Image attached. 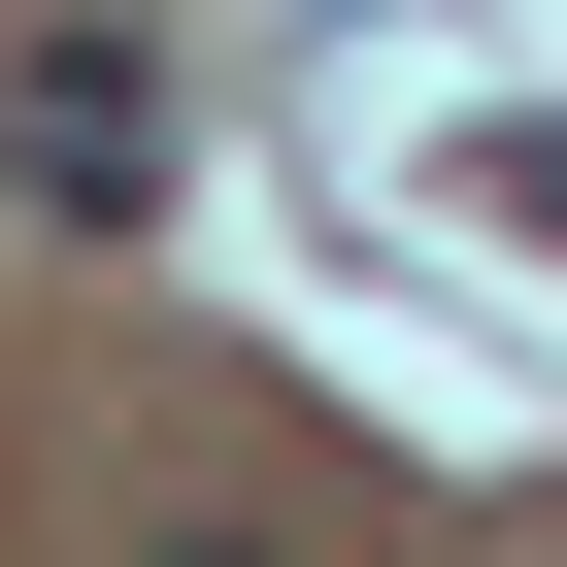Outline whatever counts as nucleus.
I'll use <instances>...</instances> for the list:
<instances>
[{
    "mask_svg": "<svg viewBox=\"0 0 567 567\" xmlns=\"http://www.w3.org/2000/svg\"><path fill=\"white\" fill-rule=\"evenodd\" d=\"M0 200L134 234V200H167V34H0Z\"/></svg>",
    "mask_w": 567,
    "mask_h": 567,
    "instance_id": "obj_1",
    "label": "nucleus"
},
{
    "mask_svg": "<svg viewBox=\"0 0 567 567\" xmlns=\"http://www.w3.org/2000/svg\"><path fill=\"white\" fill-rule=\"evenodd\" d=\"M501 200H534V234H567V134H501Z\"/></svg>",
    "mask_w": 567,
    "mask_h": 567,
    "instance_id": "obj_2",
    "label": "nucleus"
}]
</instances>
